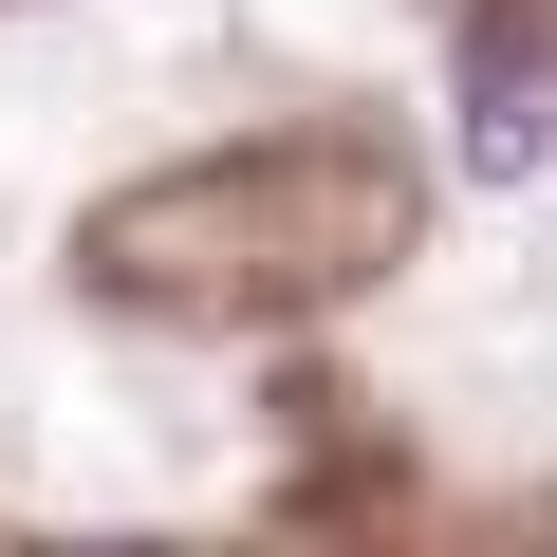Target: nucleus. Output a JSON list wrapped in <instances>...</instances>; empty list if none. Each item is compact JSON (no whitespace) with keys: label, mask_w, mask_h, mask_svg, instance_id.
<instances>
[{"label":"nucleus","mask_w":557,"mask_h":557,"mask_svg":"<svg viewBox=\"0 0 557 557\" xmlns=\"http://www.w3.org/2000/svg\"><path fill=\"white\" fill-rule=\"evenodd\" d=\"M539 149H557V75L483 38V57H465V168H539Z\"/></svg>","instance_id":"f257e3e1"}]
</instances>
